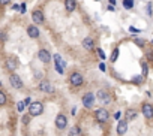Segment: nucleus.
Instances as JSON below:
<instances>
[{
  "label": "nucleus",
  "instance_id": "7",
  "mask_svg": "<svg viewBox=\"0 0 153 136\" xmlns=\"http://www.w3.org/2000/svg\"><path fill=\"white\" fill-rule=\"evenodd\" d=\"M54 63H56V71L62 75L63 74V67H65V61H62V57L59 54H54Z\"/></svg>",
  "mask_w": 153,
  "mask_h": 136
},
{
  "label": "nucleus",
  "instance_id": "26",
  "mask_svg": "<svg viewBox=\"0 0 153 136\" xmlns=\"http://www.w3.org/2000/svg\"><path fill=\"white\" fill-rule=\"evenodd\" d=\"M17 108H18V111H20V112H23V111H24V108H26V105H24V102H18V105H17Z\"/></svg>",
  "mask_w": 153,
  "mask_h": 136
},
{
  "label": "nucleus",
  "instance_id": "28",
  "mask_svg": "<svg viewBox=\"0 0 153 136\" xmlns=\"http://www.w3.org/2000/svg\"><path fill=\"white\" fill-rule=\"evenodd\" d=\"M20 11H21V14H24V12H26V3H21V6H20Z\"/></svg>",
  "mask_w": 153,
  "mask_h": 136
},
{
  "label": "nucleus",
  "instance_id": "22",
  "mask_svg": "<svg viewBox=\"0 0 153 136\" xmlns=\"http://www.w3.org/2000/svg\"><path fill=\"white\" fill-rule=\"evenodd\" d=\"M6 103V94L3 91H0V106H3Z\"/></svg>",
  "mask_w": 153,
  "mask_h": 136
},
{
  "label": "nucleus",
  "instance_id": "9",
  "mask_svg": "<svg viewBox=\"0 0 153 136\" xmlns=\"http://www.w3.org/2000/svg\"><path fill=\"white\" fill-rule=\"evenodd\" d=\"M38 57H39V60L42 61V63H48V61H51V54L47 51V49H39V52H38Z\"/></svg>",
  "mask_w": 153,
  "mask_h": 136
},
{
  "label": "nucleus",
  "instance_id": "25",
  "mask_svg": "<svg viewBox=\"0 0 153 136\" xmlns=\"http://www.w3.org/2000/svg\"><path fill=\"white\" fill-rule=\"evenodd\" d=\"M134 40H135V43H137V45L144 46V40H143V39H140V37H134Z\"/></svg>",
  "mask_w": 153,
  "mask_h": 136
},
{
  "label": "nucleus",
  "instance_id": "23",
  "mask_svg": "<svg viewBox=\"0 0 153 136\" xmlns=\"http://www.w3.org/2000/svg\"><path fill=\"white\" fill-rule=\"evenodd\" d=\"M117 57H119V49L116 48V49L113 51V54H111V57H110V60H111V61H116V60H117Z\"/></svg>",
  "mask_w": 153,
  "mask_h": 136
},
{
  "label": "nucleus",
  "instance_id": "31",
  "mask_svg": "<svg viewBox=\"0 0 153 136\" xmlns=\"http://www.w3.org/2000/svg\"><path fill=\"white\" fill-rule=\"evenodd\" d=\"M147 12H149V15H152V3L147 5Z\"/></svg>",
  "mask_w": 153,
  "mask_h": 136
},
{
  "label": "nucleus",
  "instance_id": "13",
  "mask_svg": "<svg viewBox=\"0 0 153 136\" xmlns=\"http://www.w3.org/2000/svg\"><path fill=\"white\" fill-rule=\"evenodd\" d=\"M27 35H29V37H32V39H36V37H39V29L33 24V26H29L27 27Z\"/></svg>",
  "mask_w": 153,
  "mask_h": 136
},
{
  "label": "nucleus",
  "instance_id": "12",
  "mask_svg": "<svg viewBox=\"0 0 153 136\" xmlns=\"http://www.w3.org/2000/svg\"><path fill=\"white\" fill-rule=\"evenodd\" d=\"M32 20H33V23H35L36 26H38V24H42V23H44V14H42L41 11H33Z\"/></svg>",
  "mask_w": 153,
  "mask_h": 136
},
{
  "label": "nucleus",
  "instance_id": "11",
  "mask_svg": "<svg viewBox=\"0 0 153 136\" xmlns=\"http://www.w3.org/2000/svg\"><path fill=\"white\" fill-rule=\"evenodd\" d=\"M93 102H95V96H93L92 93L84 94V97H83V105H84L86 108H92V106H93Z\"/></svg>",
  "mask_w": 153,
  "mask_h": 136
},
{
  "label": "nucleus",
  "instance_id": "27",
  "mask_svg": "<svg viewBox=\"0 0 153 136\" xmlns=\"http://www.w3.org/2000/svg\"><path fill=\"white\" fill-rule=\"evenodd\" d=\"M29 120H30V115H26V117H23V124H29Z\"/></svg>",
  "mask_w": 153,
  "mask_h": 136
},
{
  "label": "nucleus",
  "instance_id": "29",
  "mask_svg": "<svg viewBox=\"0 0 153 136\" xmlns=\"http://www.w3.org/2000/svg\"><path fill=\"white\" fill-rule=\"evenodd\" d=\"M98 54H99V57H101V58H105V54H104V51H102V49H98Z\"/></svg>",
  "mask_w": 153,
  "mask_h": 136
},
{
  "label": "nucleus",
  "instance_id": "34",
  "mask_svg": "<svg viewBox=\"0 0 153 136\" xmlns=\"http://www.w3.org/2000/svg\"><path fill=\"white\" fill-rule=\"evenodd\" d=\"M0 39H2V40H5L6 37H5V33H0Z\"/></svg>",
  "mask_w": 153,
  "mask_h": 136
},
{
  "label": "nucleus",
  "instance_id": "24",
  "mask_svg": "<svg viewBox=\"0 0 153 136\" xmlns=\"http://www.w3.org/2000/svg\"><path fill=\"white\" fill-rule=\"evenodd\" d=\"M143 79H144L143 75H141V76H134V78H132V82H135V84H141Z\"/></svg>",
  "mask_w": 153,
  "mask_h": 136
},
{
  "label": "nucleus",
  "instance_id": "8",
  "mask_svg": "<svg viewBox=\"0 0 153 136\" xmlns=\"http://www.w3.org/2000/svg\"><path fill=\"white\" fill-rule=\"evenodd\" d=\"M66 124H68L66 117H65L63 114H59V115L56 117V127H57V129H60V130H63V129L66 127Z\"/></svg>",
  "mask_w": 153,
  "mask_h": 136
},
{
  "label": "nucleus",
  "instance_id": "5",
  "mask_svg": "<svg viewBox=\"0 0 153 136\" xmlns=\"http://www.w3.org/2000/svg\"><path fill=\"white\" fill-rule=\"evenodd\" d=\"M141 111H143V115H144L147 120H152V118H153V106H152L150 103H144L143 108H141Z\"/></svg>",
  "mask_w": 153,
  "mask_h": 136
},
{
  "label": "nucleus",
  "instance_id": "35",
  "mask_svg": "<svg viewBox=\"0 0 153 136\" xmlns=\"http://www.w3.org/2000/svg\"><path fill=\"white\" fill-rule=\"evenodd\" d=\"M129 30H131V32H134V33H138V30H137V29H134V27H131Z\"/></svg>",
  "mask_w": 153,
  "mask_h": 136
},
{
  "label": "nucleus",
  "instance_id": "33",
  "mask_svg": "<svg viewBox=\"0 0 153 136\" xmlns=\"http://www.w3.org/2000/svg\"><path fill=\"white\" fill-rule=\"evenodd\" d=\"M99 69H101V71H105V64H104V63L99 64Z\"/></svg>",
  "mask_w": 153,
  "mask_h": 136
},
{
  "label": "nucleus",
  "instance_id": "36",
  "mask_svg": "<svg viewBox=\"0 0 153 136\" xmlns=\"http://www.w3.org/2000/svg\"><path fill=\"white\" fill-rule=\"evenodd\" d=\"M110 5L113 6V5H116V0H110Z\"/></svg>",
  "mask_w": 153,
  "mask_h": 136
},
{
  "label": "nucleus",
  "instance_id": "1",
  "mask_svg": "<svg viewBox=\"0 0 153 136\" xmlns=\"http://www.w3.org/2000/svg\"><path fill=\"white\" fill-rule=\"evenodd\" d=\"M44 112V105L41 102H32L29 105V115L30 117H38Z\"/></svg>",
  "mask_w": 153,
  "mask_h": 136
},
{
  "label": "nucleus",
  "instance_id": "17",
  "mask_svg": "<svg viewBox=\"0 0 153 136\" xmlns=\"http://www.w3.org/2000/svg\"><path fill=\"white\" fill-rule=\"evenodd\" d=\"M65 8L68 12H74L76 8V0H65Z\"/></svg>",
  "mask_w": 153,
  "mask_h": 136
},
{
  "label": "nucleus",
  "instance_id": "16",
  "mask_svg": "<svg viewBox=\"0 0 153 136\" xmlns=\"http://www.w3.org/2000/svg\"><path fill=\"white\" fill-rule=\"evenodd\" d=\"M83 46H84V49L92 51V49L95 48V42H93V39H92V37H84V39H83Z\"/></svg>",
  "mask_w": 153,
  "mask_h": 136
},
{
  "label": "nucleus",
  "instance_id": "37",
  "mask_svg": "<svg viewBox=\"0 0 153 136\" xmlns=\"http://www.w3.org/2000/svg\"><path fill=\"white\" fill-rule=\"evenodd\" d=\"M96 2H98V0H96Z\"/></svg>",
  "mask_w": 153,
  "mask_h": 136
},
{
  "label": "nucleus",
  "instance_id": "21",
  "mask_svg": "<svg viewBox=\"0 0 153 136\" xmlns=\"http://www.w3.org/2000/svg\"><path fill=\"white\" fill-rule=\"evenodd\" d=\"M141 69H143V76L146 78V76H147V74H149V67H147L146 61H143V63H141Z\"/></svg>",
  "mask_w": 153,
  "mask_h": 136
},
{
  "label": "nucleus",
  "instance_id": "6",
  "mask_svg": "<svg viewBox=\"0 0 153 136\" xmlns=\"http://www.w3.org/2000/svg\"><path fill=\"white\" fill-rule=\"evenodd\" d=\"M9 82H11V85H12L14 88H21V87H23L21 78H20L18 75H15V74H12V75L9 76Z\"/></svg>",
  "mask_w": 153,
  "mask_h": 136
},
{
  "label": "nucleus",
  "instance_id": "20",
  "mask_svg": "<svg viewBox=\"0 0 153 136\" xmlns=\"http://www.w3.org/2000/svg\"><path fill=\"white\" fill-rule=\"evenodd\" d=\"M123 6L126 9H132L134 8V0H123Z\"/></svg>",
  "mask_w": 153,
  "mask_h": 136
},
{
  "label": "nucleus",
  "instance_id": "15",
  "mask_svg": "<svg viewBox=\"0 0 153 136\" xmlns=\"http://www.w3.org/2000/svg\"><path fill=\"white\" fill-rule=\"evenodd\" d=\"M128 130V121L126 120H120L119 124H117V133L119 135H125Z\"/></svg>",
  "mask_w": 153,
  "mask_h": 136
},
{
  "label": "nucleus",
  "instance_id": "32",
  "mask_svg": "<svg viewBox=\"0 0 153 136\" xmlns=\"http://www.w3.org/2000/svg\"><path fill=\"white\" fill-rule=\"evenodd\" d=\"M11 0H0V5H8Z\"/></svg>",
  "mask_w": 153,
  "mask_h": 136
},
{
  "label": "nucleus",
  "instance_id": "19",
  "mask_svg": "<svg viewBox=\"0 0 153 136\" xmlns=\"http://www.w3.org/2000/svg\"><path fill=\"white\" fill-rule=\"evenodd\" d=\"M137 117V112L134 111V109H128L126 111V121H131V120H134Z\"/></svg>",
  "mask_w": 153,
  "mask_h": 136
},
{
  "label": "nucleus",
  "instance_id": "2",
  "mask_svg": "<svg viewBox=\"0 0 153 136\" xmlns=\"http://www.w3.org/2000/svg\"><path fill=\"white\" fill-rule=\"evenodd\" d=\"M96 97H98V100H99L102 105H110V103H111V94H110L107 90H99V91L96 93Z\"/></svg>",
  "mask_w": 153,
  "mask_h": 136
},
{
  "label": "nucleus",
  "instance_id": "10",
  "mask_svg": "<svg viewBox=\"0 0 153 136\" xmlns=\"http://www.w3.org/2000/svg\"><path fill=\"white\" fill-rule=\"evenodd\" d=\"M39 90L44 91V93H53V91H54V87H53L48 81H41V82H39Z\"/></svg>",
  "mask_w": 153,
  "mask_h": 136
},
{
  "label": "nucleus",
  "instance_id": "30",
  "mask_svg": "<svg viewBox=\"0 0 153 136\" xmlns=\"http://www.w3.org/2000/svg\"><path fill=\"white\" fill-rule=\"evenodd\" d=\"M30 103H32V100H30V97H26V99H24V105L27 106V105H30Z\"/></svg>",
  "mask_w": 153,
  "mask_h": 136
},
{
  "label": "nucleus",
  "instance_id": "4",
  "mask_svg": "<svg viewBox=\"0 0 153 136\" xmlns=\"http://www.w3.org/2000/svg\"><path fill=\"white\" fill-rule=\"evenodd\" d=\"M95 117H96V120H98L99 123H107V121H108V118H110L108 111H107V109H102V108L95 111Z\"/></svg>",
  "mask_w": 153,
  "mask_h": 136
},
{
  "label": "nucleus",
  "instance_id": "14",
  "mask_svg": "<svg viewBox=\"0 0 153 136\" xmlns=\"http://www.w3.org/2000/svg\"><path fill=\"white\" fill-rule=\"evenodd\" d=\"M17 66H18L17 58H14V57H8V58H6V67H8V69H9L11 72L17 69Z\"/></svg>",
  "mask_w": 153,
  "mask_h": 136
},
{
  "label": "nucleus",
  "instance_id": "18",
  "mask_svg": "<svg viewBox=\"0 0 153 136\" xmlns=\"http://www.w3.org/2000/svg\"><path fill=\"white\" fill-rule=\"evenodd\" d=\"M69 136H83L81 129H80L78 126H74V127L71 129V132H69Z\"/></svg>",
  "mask_w": 153,
  "mask_h": 136
},
{
  "label": "nucleus",
  "instance_id": "3",
  "mask_svg": "<svg viewBox=\"0 0 153 136\" xmlns=\"http://www.w3.org/2000/svg\"><path fill=\"white\" fill-rule=\"evenodd\" d=\"M71 84L74 85V87H80V85H83V82H84V78H83V75L81 74H78V72H74L72 75H71Z\"/></svg>",
  "mask_w": 153,
  "mask_h": 136
}]
</instances>
